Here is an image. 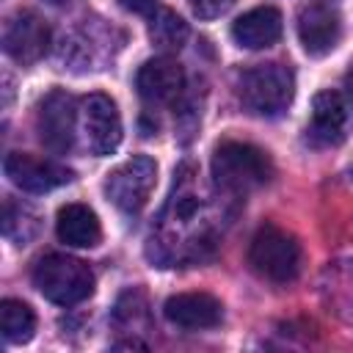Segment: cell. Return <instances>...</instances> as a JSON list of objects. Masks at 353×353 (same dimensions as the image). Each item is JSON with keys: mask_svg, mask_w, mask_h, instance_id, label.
Masks as SVG:
<instances>
[{"mask_svg": "<svg viewBox=\"0 0 353 353\" xmlns=\"http://www.w3.org/2000/svg\"><path fill=\"white\" fill-rule=\"evenodd\" d=\"M221 240V207L199 182L190 163L174 174V188L157 215L146 254L160 268L193 265L207 259Z\"/></svg>", "mask_w": 353, "mask_h": 353, "instance_id": "obj_1", "label": "cell"}, {"mask_svg": "<svg viewBox=\"0 0 353 353\" xmlns=\"http://www.w3.org/2000/svg\"><path fill=\"white\" fill-rule=\"evenodd\" d=\"M212 182L223 193L243 196L273 179V163L265 149L243 141H226L212 152Z\"/></svg>", "mask_w": 353, "mask_h": 353, "instance_id": "obj_2", "label": "cell"}, {"mask_svg": "<svg viewBox=\"0 0 353 353\" xmlns=\"http://www.w3.org/2000/svg\"><path fill=\"white\" fill-rule=\"evenodd\" d=\"M295 97V74L287 63H259L237 77V99L254 116H281Z\"/></svg>", "mask_w": 353, "mask_h": 353, "instance_id": "obj_3", "label": "cell"}, {"mask_svg": "<svg viewBox=\"0 0 353 353\" xmlns=\"http://www.w3.org/2000/svg\"><path fill=\"white\" fill-rule=\"evenodd\" d=\"M33 287L58 306H74L94 292V273L66 254H47L33 265Z\"/></svg>", "mask_w": 353, "mask_h": 353, "instance_id": "obj_4", "label": "cell"}, {"mask_svg": "<svg viewBox=\"0 0 353 353\" xmlns=\"http://www.w3.org/2000/svg\"><path fill=\"white\" fill-rule=\"evenodd\" d=\"M248 262L262 279L276 281V284H287L301 270V245L284 229L265 223L251 237Z\"/></svg>", "mask_w": 353, "mask_h": 353, "instance_id": "obj_5", "label": "cell"}, {"mask_svg": "<svg viewBox=\"0 0 353 353\" xmlns=\"http://www.w3.org/2000/svg\"><path fill=\"white\" fill-rule=\"evenodd\" d=\"M157 182V163L146 154H135L116 165L105 179V196L127 215H138Z\"/></svg>", "mask_w": 353, "mask_h": 353, "instance_id": "obj_6", "label": "cell"}, {"mask_svg": "<svg viewBox=\"0 0 353 353\" xmlns=\"http://www.w3.org/2000/svg\"><path fill=\"white\" fill-rule=\"evenodd\" d=\"M36 132L41 143L58 154L69 152L74 146V138L80 135V105L66 91L55 88L50 91L36 110Z\"/></svg>", "mask_w": 353, "mask_h": 353, "instance_id": "obj_7", "label": "cell"}, {"mask_svg": "<svg viewBox=\"0 0 353 353\" xmlns=\"http://www.w3.org/2000/svg\"><path fill=\"white\" fill-rule=\"evenodd\" d=\"M80 138L83 146L97 154H113L121 143V116L110 97L105 94H88L80 99Z\"/></svg>", "mask_w": 353, "mask_h": 353, "instance_id": "obj_8", "label": "cell"}, {"mask_svg": "<svg viewBox=\"0 0 353 353\" xmlns=\"http://www.w3.org/2000/svg\"><path fill=\"white\" fill-rule=\"evenodd\" d=\"M3 171H6L11 185H17L19 190H28V193H47L52 188L72 182V171L66 165H61L55 160L22 154V152L6 154Z\"/></svg>", "mask_w": 353, "mask_h": 353, "instance_id": "obj_9", "label": "cell"}, {"mask_svg": "<svg viewBox=\"0 0 353 353\" xmlns=\"http://www.w3.org/2000/svg\"><path fill=\"white\" fill-rule=\"evenodd\" d=\"M3 50L8 52V58H14L22 66L36 63L50 50L47 22L41 17H36L33 11H19L17 17L8 19L6 30H3Z\"/></svg>", "mask_w": 353, "mask_h": 353, "instance_id": "obj_10", "label": "cell"}, {"mask_svg": "<svg viewBox=\"0 0 353 353\" xmlns=\"http://www.w3.org/2000/svg\"><path fill=\"white\" fill-rule=\"evenodd\" d=\"M298 39L314 58L328 55L342 39V17L334 6L312 3L298 14Z\"/></svg>", "mask_w": 353, "mask_h": 353, "instance_id": "obj_11", "label": "cell"}, {"mask_svg": "<svg viewBox=\"0 0 353 353\" xmlns=\"http://www.w3.org/2000/svg\"><path fill=\"white\" fill-rule=\"evenodd\" d=\"M135 88L141 94L143 102L149 105H168L176 102L185 91V72L179 66V61L160 55L146 61L138 74H135Z\"/></svg>", "mask_w": 353, "mask_h": 353, "instance_id": "obj_12", "label": "cell"}, {"mask_svg": "<svg viewBox=\"0 0 353 353\" xmlns=\"http://www.w3.org/2000/svg\"><path fill=\"white\" fill-rule=\"evenodd\" d=\"M163 314L168 323L179 328L201 331V328H215L223 320V306L218 298L207 292H179L165 301Z\"/></svg>", "mask_w": 353, "mask_h": 353, "instance_id": "obj_13", "label": "cell"}, {"mask_svg": "<svg viewBox=\"0 0 353 353\" xmlns=\"http://www.w3.org/2000/svg\"><path fill=\"white\" fill-rule=\"evenodd\" d=\"M347 124V105L339 91H320L312 102V119L306 135L314 146H336L345 138Z\"/></svg>", "mask_w": 353, "mask_h": 353, "instance_id": "obj_14", "label": "cell"}, {"mask_svg": "<svg viewBox=\"0 0 353 353\" xmlns=\"http://www.w3.org/2000/svg\"><path fill=\"white\" fill-rule=\"evenodd\" d=\"M281 36V14L270 6H259L245 11L232 25V39L245 50H265L276 44Z\"/></svg>", "mask_w": 353, "mask_h": 353, "instance_id": "obj_15", "label": "cell"}, {"mask_svg": "<svg viewBox=\"0 0 353 353\" xmlns=\"http://www.w3.org/2000/svg\"><path fill=\"white\" fill-rule=\"evenodd\" d=\"M55 232H58L61 243L74 245V248H94L99 243V237H102L99 218L85 204H66V207H61L58 218H55Z\"/></svg>", "mask_w": 353, "mask_h": 353, "instance_id": "obj_16", "label": "cell"}, {"mask_svg": "<svg viewBox=\"0 0 353 353\" xmlns=\"http://www.w3.org/2000/svg\"><path fill=\"white\" fill-rule=\"evenodd\" d=\"M0 331H3V339L11 342V345H22L33 336L36 331V314L28 303L22 301H14V298H6L0 303Z\"/></svg>", "mask_w": 353, "mask_h": 353, "instance_id": "obj_17", "label": "cell"}, {"mask_svg": "<svg viewBox=\"0 0 353 353\" xmlns=\"http://www.w3.org/2000/svg\"><path fill=\"white\" fill-rule=\"evenodd\" d=\"M149 39L160 50H179L188 41V25L179 14L157 8L154 14H149Z\"/></svg>", "mask_w": 353, "mask_h": 353, "instance_id": "obj_18", "label": "cell"}, {"mask_svg": "<svg viewBox=\"0 0 353 353\" xmlns=\"http://www.w3.org/2000/svg\"><path fill=\"white\" fill-rule=\"evenodd\" d=\"M17 226H22L25 234H28V240H30L33 232L39 229L36 212H33L30 207H25V204H17V201L6 199V207H3V234L11 240V237L17 234Z\"/></svg>", "mask_w": 353, "mask_h": 353, "instance_id": "obj_19", "label": "cell"}, {"mask_svg": "<svg viewBox=\"0 0 353 353\" xmlns=\"http://www.w3.org/2000/svg\"><path fill=\"white\" fill-rule=\"evenodd\" d=\"M188 3L199 19H215L234 6V0H188Z\"/></svg>", "mask_w": 353, "mask_h": 353, "instance_id": "obj_20", "label": "cell"}, {"mask_svg": "<svg viewBox=\"0 0 353 353\" xmlns=\"http://www.w3.org/2000/svg\"><path fill=\"white\" fill-rule=\"evenodd\" d=\"M119 6H124L127 11L132 14H154L157 8V0H119Z\"/></svg>", "mask_w": 353, "mask_h": 353, "instance_id": "obj_21", "label": "cell"}, {"mask_svg": "<svg viewBox=\"0 0 353 353\" xmlns=\"http://www.w3.org/2000/svg\"><path fill=\"white\" fill-rule=\"evenodd\" d=\"M345 99H347V105H350V110H353V63H350V69L345 72Z\"/></svg>", "mask_w": 353, "mask_h": 353, "instance_id": "obj_22", "label": "cell"}]
</instances>
